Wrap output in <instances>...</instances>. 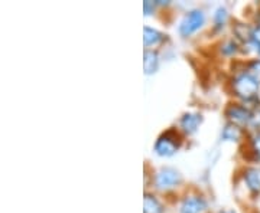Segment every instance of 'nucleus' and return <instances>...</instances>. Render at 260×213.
<instances>
[{
	"mask_svg": "<svg viewBox=\"0 0 260 213\" xmlns=\"http://www.w3.org/2000/svg\"><path fill=\"white\" fill-rule=\"evenodd\" d=\"M230 85H232L233 95L237 97L249 108H250V104L259 101L260 82L246 69L237 71L232 78Z\"/></svg>",
	"mask_w": 260,
	"mask_h": 213,
	"instance_id": "obj_1",
	"label": "nucleus"
},
{
	"mask_svg": "<svg viewBox=\"0 0 260 213\" xmlns=\"http://www.w3.org/2000/svg\"><path fill=\"white\" fill-rule=\"evenodd\" d=\"M184 183V177L174 167H160L152 176V185L158 192H172Z\"/></svg>",
	"mask_w": 260,
	"mask_h": 213,
	"instance_id": "obj_2",
	"label": "nucleus"
},
{
	"mask_svg": "<svg viewBox=\"0 0 260 213\" xmlns=\"http://www.w3.org/2000/svg\"><path fill=\"white\" fill-rule=\"evenodd\" d=\"M182 146V136L179 130H167L159 136L153 150L160 157H171Z\"/></svg>",
	"mask_w": 260,
	"mask_h": 213,
	"instance_id": "obj_3",
	"label": "nucleus"
},
{
	"mask_svg": "<svg viewBox=\"0 0 260 213\" xmlns=\"http://www.w3.org/2000/svg\"><path fill=\"white\" fill-rule=\"evenodd\" d=\"M224 115L229 122L244 129V127H250L254 111L243 102H230L224 110Z\"/></svg>",
	"mask_w": 260,
	"mask_h": 213,
	"instance_id": "obj_4",
	"label": "nucleus"
},
{
	"mask_svg": "<svg viewBox=\"0 0 260 213\" xmlns=\"http://www.w3.org/2000/svg\"><path fill=\"white\" fill-rule=\"evenodd\" d=\"M205 25V13L204 10L201 9H192L186 12L185 16L182 18L179 26H178V32L182 37L192 36L197 33L200 29Z\"/></svg>",
	"mask_w": 260,
	"mask_h": 213,
	"instance_id": "obj_5",
	"label": "nucleus"
},
{
	"mask_svg": "<svg viewBox=\"0 0 260 213\" xmlns=\"http://www.w3.org/2000/svg\"><path fill=\"white\" fill-rule=\"evenodd\" d=\"M210 204L204 195L197 192L186 193L178 206V213H208Z\"/></svg>",
	"mask_w": 260,
	"mask_h": 213,
	"instance_id": "obj_6",
	"label": "nucleus"
},
{
	"mask_svg": "<svg viewBox=\"0 0 260 213\" xmlns=\"http://www.w3.org/2000/svg\"><path fill=\"white\" fill-rule=\"evenodd\" d=\"M203 121H204L203 114H200V112H185L179 118L178 130L181 131L184 136H192L198 131L200 125L203 124Z\"/></svg>",
	"mask_w": 260,
	"mask_h": 213,
	"instance_id": "obj_7",
	"label": "nucleus"
},
{
	"mask_svg": "<svg viewBox=\"0 0 260 213\" xmlns=\"http://www.w3.org/2000/svg\"><path fill=\"white\" fill-rule=\"evenodd\" d=\"M243 182L249 193L254 197L260 196V167H246L243 170Z\"/></svg>",
	"mask_w": 260,
	"mask_h": 213,
	"instance_id": "obj_8",
	"label": "nucleus"
},
{
	"mask_svg": "<svg viewBox=\"0 0 260 213\" xmlns=\"http://www.w3.org/2000/svg\"><path fill=\"white\" fill-rule=\"evenodd\" d=\"M165 40H167V35L159 32L158 29L149 28V26L143 28V44L149 51H155V48L160 47Z\"/></svg>",
	"mask_w": 260,
	"mask_h": 213,
	"instance_id": "obj_9",
	"label": "nucleus"
},
{
	"mask_svg": "<svg viewBox=\"0 0 260 213\" xmlns=\"http://www.w3.org/2000/svg\"><path fill=\"white\" fill-rule=\"evenodd\" d=\"M143 213H165V206L155 193H150V192L145 193Z\"/></svg>",
	"mask_w": 260,
	"mask_h": 213,
	"instance_id": "obj_10",
	"label": "nucleus"
},
{
	"mask_svg": "<svg viewBox=\"0 0 260 213\" xmlns=\"http://www.w3.org/2000/svg\"><path fill=\"white\" fill-rule=\"evenodd\" d=\"M159 68V55L156 51H149L145 49V56H143V69L145 74H155Z\"/></svg>",
	"mask_w": 260,
	"mask_h": 213,
	"instance_id": "obj_11",
	"label": "nucleus"
},
{
	"mask_svg": "<svg viewBox=\"0 0 260 213\" xmlns=\"http://www.w3.org/2000/svg\"><path fill=\"white\" fill-rule=\"evenodd\" d=\"M243 136H244V131L242 127L232 124V122H227L221 131V139L224 141H240Z\"/></svg>",
	"mask_w": 260,
	"mask_h": 213,
	"instance_id": "obj_12",
	"label": "nucleus"
},
{
	"mask_svg": "<svg viewBox=\"0 0 260 213\" xmlns=\"http://www.w3.org/2000/svg\"><path fill=\"white\" fill-rule=\"evenodd\" d=\"M214 29L215 30H220V29H223L225 26V23H227V20H229V12L225 8H218V9L215 10V13H214Z\"/></svg>",
	"mask_w": 260,
	"mask_h": 213,
	"instance_id": "obj_13",
	"label": "nucleus"
},
{
	"mask_svg": "<svg viewBox=\"0 0 260 213\" xmlns=\"http://www.w3.org/2000/svg\"><path fill=\"white\" fill-rule=\"evenodd\" d=\"M220 51H221V54L224 56H234L237 55V52L240 51V45H239V42L236 39H227L221 44Z\"/></svg>",
	"mask_w": 260,
	"mask_h": 213,
	"instance_id": "obj_14",
	"label": "nucleus"
},
{
	"mask_svg": "<svg viewBox=\"0 0 260 213\" xmlns=\"http://www.w3.org/2000/svg\"><path fill=\"white\" fill-rule=\"evenodd\" d=\"M249 47L253 48V51H254L257 55H260V23L254 25V26L251 28V36Z\"/></svg>",
	"mask_w": 260,
	"mask_h": 213,
	"instance_id": "obj_15",
	"label": "nucleus"
},
{
	"mask_svg": "<svg viewBox=\"0 0 260 213\" xmlns=\"http://www.w3.org/2000/svg\"><path fill=\"white\" fill-rule=\"evenodd\" d=\"M244 69H246L250 75H253V76L260 82V58H256V59L249 61V62L246 64V66H244Z\"/></svg>",
	"mask_w": 260,
	"mask_h": 213,
	"instance_id": "obj_16",
	"label": "nucleus"
},
{
	"mask_svg": "<svg viewBox=\"0 0 260 213\" xmlns=\"http://www.w3.org/2000/svg\"><path fill=\"white\" fill-rule=\"evenodd\" d=\"M251 151L254 153V156L260 160V133H256L254 137L250 141Z\"/></svg>",
	"mask_w": 260,
	"mask_h": 213,
	"instance_id": "obj_17",
	"label": "nucleus"
},
{
	"mask_svg": "<svg viewBox=\"0 0 260 213\" xmlns=\"http://www.w3.org/2000/svg\"><path fill=\"white\" fill-rule=\"evenodd\" d=\"M156 6H158V5H156V2H149V0L143 2V10H145V15L149 16V15L155 10Z\"/></svg>",
	"mask_w": 260,
	"mask_h": 213,
	"instance_id": "obj_18",
	"label": "nucleus"
},
{
	"mask_svg": "<svg viewBox=\"0 0 260 213\" xmlns=\"http://www.w3.org/2000/svg\"><path fill=\"white\" fill-rule=\"evenodd\" d=\"M220 213H234V212H232V210H223V212H220Z\"/></svg>",
	"mask_w": 260,
	"mask_h": 213,
	"instance_id": "obj_19",
	"label": "nucleus"
}]
</instances>
